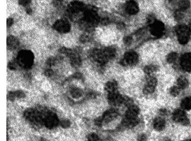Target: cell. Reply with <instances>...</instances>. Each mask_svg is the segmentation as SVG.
<instances>
[{
	"label": "cell",
	"instance_id": "obj_1",
	"mask_svg": "<svg viewBox=\"0 0 191 141\" xmlns=\"http://www.w3.org/2000/svg\"><path fill=\"white\" fill-rule=\"evenodd\" d=\"M34 54L28 50H23L19 52L16 61L18 65L24 69H29L33 65Z\"/></svg>",
	"mask_w": 191,
	"mask_h": 141
},
{
	"label": "cell",
	"instance_id": "obj_2",
	"mask_svg": "<svg viewBox=\"0 0 191 141\" xmlns=\"http://www.w3.org/2000/svg\"><path fill=\"white\" fill-rule=\"evenodd\" d=\"M83 21L91 26L97 25L99 23L100 18L97 13V8L92 6H88L84 11Z\"/></svg>",
	"mask_w": 191,
	"mask_h": 141
},
{
	"label": "cell",
	"instance_id": "obj_3",
	"mask_svg": "<svg viewBox=\"0 0 191 141\" xmlns=\"http://www.w3.org/2000/svg\"><path fill=\"white\" fill-rule=\"evenodd\" d=\"M175 31L178 36V41L181 44H186L189 40L190 33L188 26L186 25H178L176 27Z\"/></svg>",
	"mask_w": 191,
	"mask_h": 141
},
{
	"label": "cell",
	"instance_id": "obj_4",
	"mask_svg": "<svg viewBox=\"0 0 191 141\" xmlns=\"http://www.w3.org/2000/svg\"><path fill=\"white\" fill-rule=\"evenodd\" d=\"M44 124L50 129L56 127L59 124V120L55 113L48 111L44 117Z\"/></svg>",
	"mask_w": 191,
	"mask_h": 141
},
{
	"label": "cell",
	"instance_id": "obj_5",
	"mask_svg": "<svg viewBox=\"0 0 191 141\" xmlns=\"http://www.w3.org/2000/svg\"><path fill=\"white\" fill-rule=\"evenodd\" d=\"M90 55L93 60L97 62L100 65H105L109 60L105 56L103 50L94 49L91 51Z\"/></svg>",
	"mask_w": 191,
	"mask_h": 141
},
{
	"label": "cell",
	"instance_id": "obj_6",
	"mask_svg": "<svg viewBox=\"0 0 191 141\" xmlns=\"http://www.w3.org/2000/svg\"><path fill=\"white\" fill-rule=\"evenodd\" d=\"M139 60L138 55L135 52L130 51L124 55L123 60L120 61V64L123 66L135 65Z\"/></svg>",
	"mask_w": 191,
	"mask_h": 141
},
{
	"label": "cell",
	"instance_id": "obj_7",
	"mask_svg": "<svg viewBox=\"0 0 191 141\" xmlns=\"http://www.w3.org/2000/svg\"><path fill=\"white\" fill-rule=\"evenodd\" d=\"M173 120L183 125H187L189 124V120L185 112L181 109L175 110L173 114Z\"/></svg>",
	"mask_w": 191,
	"mask_h": 141
},
{
	"label": "cell",
	"instance_id": "obj_8",
	"mask_svg": "<svg viewBox=\"0 0 191 141\" xmlns=\"http://www.w3.org/2000/svg\"><path fill=\"white\" fill-rule=\"evenodd\" d=\"M53 28L60 33H67L71 30V26L65 20H58L53 25Z\"/></svg>",
	"mask_w": 191,
	"mask_h": 141
},
{
	"label": "cell",
	"instance_id": "obj_9",
	"mask_svg": "<svg viewBox=\"0 0 191 141\" xmlns=\"http://www.w3.org/2000/svg\"><path fill=\"white\" fill-rule=\"evenodd\" d=\"M87 6L85 5L84 3L79 1H73L71 2L68 6L67 11L68 13L71 14L78 13L85 10Z\"/></svg>",
	"mask_w": 191,
	"mask_h": 141
},
{
	"label": "cell",
	"instance_id": "obj_10",
	"mask_svg": "<svg viewBox=\"0 0 191 141\" xmlns=\"http://www.w3.org/2000/svg\"><path fill=\"white\" fill-rule=\"evenodd\" d=\"M107 99L109 104L113 106H118L123 104L124 97L118 91H116L108 94Z\"/></svg>",
	"mask_w": 191,
	"mask_h": 141
},
{
	"label": "cell",
	"instance_id": "obj_11",
	"mask_svg": "<svg viewBox=\"0 0 191 141\" xmlns=\"http://www.w3.org/2000/svg\"><path fill=\"white\" fill-rule=\"evenodd\" d=\"M164 31V24L162 21H155L151 25L150 31L152 35L159 37L162 35Z\"/></svg>",
	"mask_w": 191,
	"mask_h": 141
},
{
	"label": "cell",
	"instance_id": "obj_12",
	"mask_svg": "<svg viewBox=\"0 0 191 141\" xmlns=\"http://www.w3.org/2000/svg\"><path fill=\"white\" fill-rule=\"evenodd\" d=\"M181 65L183 70L188 72H191V53H187L182 56Z\"/></svg>",
	"mask_w": 191,
	"mask_h": 141
},
{
	"label": "cell",
	"instance_id": "obj_13",
	"mask_svg": "<svg viewBox=\"0 0 191 141\" xmlns=\"http://www.w3.org/2000/svg\"><path fill=\"white\" fill-rule=\"evenodd\" d=\"M157 79L155 77H150L147 81L146 85L144 87L143 92L145 94H152L155 91L156 86L157 85Z\"/></svg>",
	"mask_w": 191,
	"mask_h": 141
},
{
	"label": "cell",
	"instance_id": "obj_14",
	"mask_svg": "<svg viewBox=\"0 0 191 141\" xmlns=\"http://www.w3.org/2000/svg\"><path fill=\"white\" fill-rule=\"evenodd\" d=\"M118 115V112L116 110L111 109L108 110L102 116V120L103 124L109 123L114 120Z\"/></svg>",
	"mask_w": 191,
	"mask_h": 141
},
{
	"label": "cell",
	"instance_id": "obj_15",
	"mask_svg": "<svg viewBox=\"0 0 191 141\" xmlns=\"http://www.w3.org/2000/svg\"><path fill=\"white\" fill-rule=\"evenodd\" d=\"M126 11L129 15H135L139 12V8L137 3L133 0H130L126 3Z\"/></svg>",
	"mask_w": 191,
	"mask_h": 141
},
{
	"label": "cell",
	"instance_id": "obj_16",
	"mask_svg": "<svg viewBox=\"0 0 191 141\" xmlns=\"http://www.w3.org/2000/svg\"><path fill=\"white\" fill-rule=\"evenodd\" d=\"M139 113H140L139 107L135 105H132L128 107V109L126 111L125 118L128 119L137 118H138L137 116L139 115Z\"/></svg>",
	"mask_w": 191,
	"mask_h": 141
},
{
	"label": "cell",
	"instance_id": "obj_17",
	"mask_svg": "<svg viewBox=\"0 0 191 141\" xmlns=\"http://www.w3.org/2000/svg\"><path fill=\"white\" fill-rule=\"evenodd\" d=\"M140 122L139 118H135V119H128L125 118L122 122V125L123 127L125 128H133L137 125Z\"/></svg>",
	"mask_w": 191,
	"mask_h": 141
},
{
	"label": "cell",
	"instance_id": "obj_18",
	"mask_svg": "<svg viewBox=\"0 0 191 141\" xmlns=\"http://www.w3.org/2000/svg\"><path fill=\"white\" fill-rule=\"evenodd\" d=\"M19 42L16 37L10 36L7 38V47L8 50H15L19 47Z\"/></svg>",
	"mask_w": 191,
	"mask_h": 141
},
{
	"label": "cell",
	"instance_id": "obj_19",
	"mask_svg": "<svg viewBox=\"0 0 191 141\" xmlns=\"http://www.w3.org/2000/svg\"><path fill=\"white\" fill-rule=\"evenodd\" d=\"M105 91L108 94L118 91V84L115 81H110L108 82L104 86Z\"/></svg>",
	"mask_w": 191,
	"mask_h": 141
},
{
	"label": "cell",
	"instance_id": "obj_20",
	"mask_svg": "<svg viewBox=\"0 0 191 141\" xmlns=\"http://www.w3.org/2000/svg\"><path fill=\"white\" fill-rule=\"evenodd\" d=\"M70 62L71 65L75 68H79L81 65V59L79 55L75 53H73V54L70 57Z\"/></svg>",
	"mask_w": 191,
	"mask_h": 141
},
{
	"label": "cell",
	"instance_id": "obj_21",
	"mask_svg": "<svg viewBox=\"0 0 191 141\" xmlns=\"http://www.w3.org/2000/svg\"><path fill=\"white\" fill-rule=\"evenodd\" d=\"M153 125L154 128L156 131H162L165 127V120L162 118H157L154 121Z\"/></svg>",
	"mask_w": 191,
	"mask_h": 141
},
{
	"label": "cell",
	"instance_id": "obj_22",
	"mask_svg": "<svg viewBox=\"0 0 191 141\" xmlns=\"http://www.w3.org/2000/svg\"><path fill=\"white\" fill-rule=\"evenodd\" d=\"M103 51L108 60H110L114 58L116 55V50L113 47H109L105 48L104 50H103Z\"/></svg>",
	"mask_w": 191,
	"mask_h": 141
},
{
	"label": "cell",
	"instance_id": "obj_23",
	"mask_svg": "<svg viewBox=\"0 0 191 141\" xmlns=\"http://www.w3.org/2000/svg\"><path fill=\"white\" fill-rule=\"evenodd\" d=\"M70 92L72 97L75 99H78L81 97L84 94V92L81 89L75 87H72L70 90Z\"/></svg>",
	"mask_w": 191,
	"mask_h": 141
},
{
	"label": "cell",
	"instance_id": "obj_24",
	"mask_svg": "<svg viewBox=\"0 0 191 141\" xmlns=\"http://www.w3.org/2000/svg\"><path fill=\"white\" fill-rule=\"evenodd\" d=\"M177 85L180 89H186L188 86V81L185 77H181L177 80Z\"/></svg>",
	"mask_w": 191,
	"mask_h": 141
},
{
	"label": "cell",
	"instance_id": "obj_25",
	"mask_svg": "<svg viewBox=\"0 0 191 141\" xmlns=\"http://www.w3.org/2000/svg\"><path fill=\"white\" fill-rule=\"evenodd\" d=\"M181 107L183 109L191 110V97H187L181 102Z\"/></svg>",
	"mask_w": 191,
	"mask_h": 141
},
{
	"label": "cell",
	"instance_id": "obj_26",
	"mask_svg": "<svg viewBox=\"0 0 191 141\" xmlns=\"http://www.w3.org/2000/svg\"><path fill=\"white\" fill-rule=\"evenodd\" d=\"M157 67L154 65H146L144 68V72L146 74H151V73L154 72L155 71L157 70Z\"/></svg>",
	"mask_w": 191,
	"mask_h": 141
},
{
	"label": "cell",
	"instance_id": "obj_27",
	"mask_svg": "<svg viewBox=\"0 0 191 141\" xmlns=\"http://www.w3.org/2000/svg\"><path fill=\"white\" fill-rule=\"evenodd\" d=\"M190 6V3L187 0H184L179 3V7L181 10H185L188 9Z\"/></svg>",
	"mask_w": 191,
	"mask_h": 141
},
{
	"label": "cell",
	"instance_id": "obj_28",
	"mask_svg": "<svg viewBox=\"0 0 191 141\" xmlns=\"http://www.w3.org/2000/svg\"><path fill=\"white\" fill-rule=\"evenodd\" d=\"M177 57V54L175 52H172L167 55V60L169 63H172L174 62Z\"/></svg>",
	"mask_w": 191,
	"mask_h": 141
},
{
	"label": "cell",
	"instance_id": "obj_29",
	"mask_svg": "<svg viewBox=\"0 0 191 141\" xmlns=\"http://www.w3.org/2000/svg\"><path fill=\"white\" fill-rule=\"evenodd\" d=\"M181 89L178 86H173L170 90V93L173 97H177L180 93Z\"/></svg>",
	"mask_w": 191,
	"mask_h": 141
},
{
	"label": "cell",
	"instance_id": "obj_30",
	"mask_svg": "<svg viewBox=\"0 0 191 141\" xmlns=\"http://www.w3.org/2000/svg\"><path fill=\"white\" fill-rule=\"evenodd\" d=\"M88 141H99V137L95 133H92L88 136Z\"/></svg>",
	"mask_w": 191,
	"mask_h": 141
},
{
	"label": "cell",
	"instance_id": "obj_31",
	"mask_svg": "<svg viewBox=\"0 0 191 141\" xmlns=\"http://www.w3.org/2000/svg\"><path fill=\"white\" fill-rule=\"evenodd\" d=\"M52 3L53 6L57 8H62L64 5L63 0H53Z\"/></svg>",
	"mask_w": 191,
	"mask_h": 141
},
{
	"label": "cell",
	"instance_id": "obj_32",
	"mask_svg": "<svg viewBox=\"0 0 191 141\" xmlns=\"http://www.w3.org/2000/svg\"><path fill=\"white\" fill-rule=\"evenodd\" d=\"M90 39H91V38L90 36L86 35V34H83L80 38V41L82 43H86L90 42Z\"/></svg>",
	"mask_w": 191,
	"mask_h": 141
},
{
	"label": "cell",
	"instance_id": "obj_33",
	"mask_svg": "<svg viewBox=\"0 0 191 141\" xmlns=\"http://www.w3.org/2000/svg\"><path fill=\"white\" fill-rule=\"evenodd\" d=\"M61 126L63 128H67L70 127L71 125V122L68 119H65L62 120L60 123Z\"/></svg>",
	"mask_w": 191,
	"mask_h": 141
},
{
	"label": "cell",
	"instance_id": "obj_34",
	"mask_svg": "<svg viewBox=\"0 0 191 141\" xmlns=\"http://www.w3.org/2000/svg\"><path fill=\"white\" fill-rule=\"evenodd\" d=\"M17 65L16 61H11L8 63V68L11 70H15L17 68Z\"/></svg>",
	"mask_w": 191,
	"mask_h": 141
},
{
	"label": "cell",
	"instance_id": "obj_35",
	"mask_svg": "<svg viewBox=\"0 0 191 141\" xmlns=\"http://www.w3.org/2000/svg\"><path fill=\"white\" fill-rule=\"evenodd\" d=\"M15 92V96H16V98L18 99H22V98H24L25 97V94L24 93V92L22 91H16Z\"/></svg>",
	"mask_w": 191,
	"mask_h": 141
},
{
	"label": "cell",
	"instance_id": "obj_36",
	"mask_svg": "<svg viewBox=\"0 0 191 141\" xmlns=\"http://www.w3.org/2000/svg\"><path fill=\"white\" fill-rule=\"evenodd\" d=\"M56 61L57 60H56V59L55 58H49L48 59V60H47V64L48 65H50V66H52V65H55Z\"/></svg>",
	"mask_w": 191,
	"mask_h": 141
},
{
	"label": "cell",
	"instance_id": "obj_37",
	"mask_svg": "<svg viewBox=\"0 0 191 141\" xmlns=\"http://www.w3.org/2000/svg\"><path fill=\"white\" fill-rule=\"evenodd\" d=\"M94 123L95 124V125H97L98 127H102L103 124V122L102 118L100 117L96 119H95Z\"/></svg>",
	"mask_w": 191,
	"mask_h": 141
},
{
	"label": "cell",
	"instance_id": "obj_38",
	"mask_svg": "<svg viewBox=\"0 0 191 141\" xmlns=\"http://www.w3.org/2000/svg\"><path fill=\"white\" fill-rule=\"evenodd\" d=\"M31 3V0H19V3L20 5L26 6Z\"/></svg>",
	"mask_w": 191,
	"mask_h": 141
},
{
	"label": "cell",
	"instance_id": "obj_39",
	"mask_svg": "<svg viewBox=\"0 0 191 141\" xmlns=\"http://www.w3.org/2000/svg\"><path fill=\"white\" fill-rule=\"evenodd\" d=\"M8 99L10 100V101H14L15 99H16L15 92H9L8 95Z\"/></svg>",
	"mask_w": 191,
	"mask_h": 141
},
{
	"label": "cell",
	"instance_id": "obj_40",
	"mask_svg": "<svg viewBox=\"0 0 191 141\" xmlns=\"http://www.w3.org/2000/svg\"><path fill=\"white\" fill-rule=\"evenodd\" d=\"M132 39L131 37H126L124 38L123 39V42L124 43L127 45H129L131 44V42H132Z\"/></svg>",
	"mask_w": 191,
	"mask_h": 141
},
{
	"label": "cell",
	"instance_id": "obj_41",
	"mask_svg": "<svg viewBox=\"0 0 191 141\" xmlns=\"http://www.w3.org/2000/svg\"><path fill=\"white\" fill-rule=\"evenodd\" d=\"M109 19L108 18H100L99 23L102 24V25H107L109 23Z\"/></svg>",
	"mask_w": 191,
	"mask_h": 141
},
{
	"label": "cell",
	"instance_id": "obj_42",
	"mask_svg": "<svg viewBox=\"0 0 191 141\" xmlns=\"http://www.w3.org/2000/svg\"><path fill=\"white\" fill-rule=\"evenodd\" d=\"M53 71L51 69H47L45 71V76L48 77H50L53 75Z\"/></svg>",
	"mask_w": 191,
	"mask_h": 141
},
{
	"label": "cell",
	"instance_id": "obj_43",
	"mask_svg": "<svg viewBox=\"0 0 191 141\" xmlns=\"http://www.w3.org/2000/svg\"><path fill=\"white\" fill-rule=\"evenodd\" d=\"M183 17V13H182L181 11H178L175 13V18H177V20H180Z\"/></svg>",
	"mask_w": 191,
	"mask_h": 141
},
{
	"label": "cell",
	"instance_id": "obj_44",
	"mask_svg": "<svg viewBox=\"0 0 191 141\" xmlns=\"http://www.w3.org/2000/svg\"><path fill=\"white\" fill-rule=\"evenodd\" d=\"M72 78H75V79H79V80H81L83 78L82 75H81V73H75L74 75H72Z\"/></svg>",
	"mask_w": 191,
	"mask_h": 141
},
{
	"label": "cell",
	"instance_id": "obj_45",
	"mask_svg": "<svg viewBox=\"0 0 191 141\" xmlns=\"http://www.w3.org/2000/svg\"><path fill=\"white\" fill-rule=\"evenodd\" d=\"M146 136L145 134H141L138 137V141H146Z\"/></svg>",
	"mask_w": 191,
	"mask_h": 141
},
{
	"label": "cell",
	"instance_id": "obj_46",
	"mask_svg": "<svg viewBox=\"0 0 191 141\" xmlns=\"http://www.w3.org/2000/svg\"><path fill=\"white\" fill-rule=\"evenodd\" d=\"M13 23V18H8L7 19V26H8V28H9V27L12 26Z\"/></svg>",
	"mask_w": 191,
	"mask_h": 141
},
{
	"label": "cell",
	"instance_id": "obj_47",
	"mask_svg": "<svg viewBox=\"0 0 191 141\" xmlns=\"http://www.w3.org/2000/svg\"><path fill=\"white\" fill-rule=\"evenodd\" d=\"M117 28L119 29H123L125 28V25L123 23H119L117 25Z\"/></svg>",
	"mask_w": 191,
	"mask_h": 141
},
{
	"label": "cell",
	"instance_id": "obj_48",
	"mask_svg": "<svg viewBox=\"0 0 191 141\" xmlns=\"http://www.w3.org/2000/svg\"><path fill=\"white\" fill-rule=\"evenodd\" d=\"M26 13H28V14L30 15L32 13V10L31 8H27L26 9Z\"/></svg>",
	"mask_w": 191,
	"mask_h": 141
},
{
	"label": "cell",
	"instance_id": "obj_49",
	"mask_svg": "<svg viewBox=\"0 0 191 141\" xmlns=\"http://www.w3.org/2000/svg\"><path fill=\"white\" fill-rule=\"evenodd\" d=\"M188 28L190 34H191V24H190L188 26Z\"/></svg>",
	"mask_w": 191,
	"mask_h": 141
},
{
	"label": "cell",
	"instance_id": "obj_50",
	"mask_svg": "<svg viewBox=\"0 0 191 141\" xmlns=\"http://www.w3.org/2000/svg\"><path fill=\"white\" fill-rule=\"evenodd\" d=\"M40 141H47V140H46L45 139L43 138H42L40 139Z\"/></svg>",
	"mask_w": 191,
	"mask_h": 141
},
{
	"label": "cell",
	"instance_id": "obj_51",
	"mask_svg": "<svg viewBox=\"0 0 191 141\" xmlns=\"http://www.w3.org/2000/svg\"><path fill=\"white\" fill-rule=\"evenodd\" d=\"M191 141V140H186V141Z\"/></svg>",
	"mask_w": 191,
	"mask_h": 141
},
{
	"label": "cell",
	"instance_id": "obj_52",
	"mask_svg": "<svg viewBox=\"0 0 191 141\" xmlns=\"http://www.w3.org/2000/svg\"><path fill=\"white\" fill-rule=\"evenodd\" d=\"M168 1H171V0H168Z\"/></svg>",
	"mask_w": 191,
	"mask_h": 141
}]
</instances>
